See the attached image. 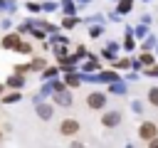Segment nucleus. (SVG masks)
Segmentation results:
<instances>
[{
	"label": "nucleus",
	"mask_w": 158,
	"mask_h": 148,
	"mask_svg": "<svg viewBox=\"0 0 158 148\" xmlns=\"http://www.w3.org/2000/svg\"><path fill=\"white\" fill-rule=\"evenodd\" d=\"M79 121L77 118H62L59 121V136H67V138H74L79 133Z\"/></svg>",
	"instance_id": "nucleus-1"
},
{
	"label": "nucleus",
	"mask_w": 158,
	"mask_h": 148,
	"mask_svg": "<svg viewBox=\"0 0 158 148\" xmlns=\"http://www.w3.org/2000/svg\"><path fill=\"white\" fill-rule=\"evenodd\" d=\"M35 111H37L40 121H49V118L54 116V104H47V101L42 99V101H37V104H35Z\"/></svg>",
	"instance_id": "nucleus-2"
},
{
	"label": "nucleus",
	"mask_w": 158,
	"mask_h": 148,
	"mask_svg": "<svg viewBox=\"0 0 158 148\" xmlns=\"http://www.w3.org/2000/svg\"><path fill=\"white\" fill-rule=\"evenodd\" d=\"M86 106L89 109H104L106 106V94H101V91H91V94H86Z\"/></svg>",
	"instance_id": "nucleus-3"
},
{
	"label": "nucleus",
	"mask_w": 158,
	"mask_h": 148,
	"mask_svg": "<svg viewBox=\"0 0 158 148\" xmlns=\"http://www.w3.org/2000/svg\"><path fill=\"white\" fill-rule=\"evenodd\" d=\"M20 39H22V35H20V32H7V35H2V39H0V47H2V49H12V52H15V47L20 44Z\"/></svg>",
	"instance_id": "nucleus-4"
},
{
	"label": "nucleus",
	"mask_w": 158,
	"mask_h": 148,
	"mask_svg": "<svg viewBox=\"0 0 158 148\" xmlns=\"http://www.w3.org/2000/svg\"><path fill=\"white\" fill-rule=\"evenodd\" d=\"M25 74H20V72H12V74H7V79H5V89H22L25 86Z\"/></svg>",
	"instance_id": "nucleus-5"
},
{
	"label": "nucleus",
	"mask_w": 158,
	"mask_h": 148,
	"mask_svg": "<svg viewBox=\"0 0 158 148\" xmlns=\"http://www.w3.org/2000/svg\"><path fill=\"white\" fill-rule=\"evenodd\" d=\"M52 101L54 104H59V106H72V94L67 91V89H62V91H52Z\"/></svg>",
	"instance_id": "nucleus-6"
},
{
	"label": "nucleus",
	"mask_w": 158,
	"mask_h": 148,
	"mask_svg": "<svg viewBox=\"0 0 158 148\" xmlns=\"http://www.w3.org/2000/svg\"><path fill=\"white\" fill-rule=\"evenodd\" d=\"M156 133H158V126H156V123H151V121L141 123V128H138V136H141L143 141H151Z\"/></svg>",
	"instance_id": "nucleus-7"
},
{
	"label": "nucleus",
	"mask_w": 158,
	"mask_h": 148,
	"mask_svg": "<svg viewBox=\"0 0 158 148\" xmlns=\"http://www.w3.org/2000/svg\"><path fill=\"white\" fill-rule=\"evenodd\" d=\"M101 123H104L106 128H114V126L121 123V113H118V111H106V113L101 116Z\"/></svg>",
	"instance_id": "nucleus-8"
},
{
	"label": "nucleus",
	"mask_w": 158,
	"mask_h": 148,
	"mask_svg": "<svg viewBox=\"0 0 158 148\" xmlns=\"http://www.w3.org/2000/svg\"><path fill=\"white\" fill-rule=\"evenodd\" d=\"M20 99H22V94H20V89H10L7 94H5V91L0 94V104H7V106H10V104H17Z\"/></svg>",
	"instance_id": "nucleus-9"
},
{
	"label": "nucleus",
	"mask_w": 158,
	"mask_h": 148,
	"mask_svg": "<svg viewBox=\"0 0 158 148\" xmlns=\"http://www.w3.org/2000/svg\"><path fill=\"white\" fill-rule=\"evenodd\" d=\"M27 64H30V72H42V69L47 67V62H44L42 57H35V59H30Z\"/></svg>",
	"instance_id": "nucleus-10"
},
{
	"label": "nucleus",
	"mask_w": 158,
	"mask_h": 148,
	"mask_svg": "<svg viewBox=\"0 0 158 148\" xmlns=\"http://www.w3.org/2000/svg\"><path fill=\"white\" fill-rule=\"evenodd\" d=\"M15 52H20V54H32V42H25V39H20V44L15 47Z\"/></svg>",
	"instance_id": "nucleus-11"
},
{
	"label": "nucleus",
	"mask_w": 158,
	"mask_h": 148,
	"mask_svg": "<svg viewBox=\"0 0 158 148\" xmlns=\"http://www.w3.org/2000/svg\"><path fill=\"white\" fill-rule=\"evenodd\" d=\"M57 74H59V69H57V67H44L40 76H42V79H54Z\"/></svg>",
	"instance_id": "nucleus-12"
},
{
	"label": "nucleus",
	"mask_w": 158,
	"mask_h": 148,
	"mask_svg": "<svg viewBox=\"0 0 158 148\" xmlns=\"http://www.w3.org/2000/svg\"><path fill=\"white\" fill-rule=\"evenodd\" d=\"M77 22H79V20H77V17H74V15H67V17H64V20H62V27H67V30H72V27H74V25H77Z\"/></svg>",
	"instance_id": "nucleus-13"
},
{
	"label": "nucleus",
	"mask_w": 158,
	"mask_h": 148,
	"mask_svg": "<svg viewBox=\"0 0 158 148\" xmlns=\"http://www.w3.org/2000/svg\"><path fill=\"white\" fill-rule=\"evenodd\" d=\"M148 101H151L153 106H158V86H153V89L148 91Z\"/></svg>",
	"instance_id": "nucleus-14"
},
{
	"label": "nucleus",
	"mask_w": 158,
	"mask_h": 148,
	"mask_svg": "<svg viewBox=\"0 0 158 148\" xmlns=\"http://www.w3.org/2000/svg\"><path fill=\"white\" fill-rule=\"evenodd\" d=\"M30 27H32V20H25V22H20L17 32H20V35H25V32H30Z\"/></svg>",
	"instance_id": "nucleus-15"
},
{
	"label": "nucleus",
	"mask_w": 158,
	"mask_h": 148,
	"mask_svg": "<svg viewBox=\"0 0 158 148\" xmlns=\"http://www.w3.org/2000/svg\"><path fill=\"white\" fill-rule=\"evenodd\" d=\"M62 7H64L67 15H74V5H72V0H62Z\"/></svg>",
	"instance_id": "nucleus-16"
},
{
	"label": "nucleus",
	"mask_w": 158,
	"mask_h": 148,
	"mask_svg": "<svg viewBox=\"0 0 158 148\" xmlns=\"http://www.w3.org/2000/svg\"><path fill=\"white\" fill-rule=\"evenodd\" d=\"M42 10H44V12H52V10H57V2H52V0L42 2Z\"/></svg>",
	"instance_id": "nucleus-17"
},
{
	"label": "nucleus",
	"mask_w": 158,
	"mask_h": 148,
	"mask_svg": "<svg viewBox=\"0 0 158 148\" xmlns=\"http://www.w3.org/2000/svg\"><path fill=\"white\" fill-rule=\"evenodd\" d=\"M131 10V0H121L118 2V12H128Z\"/></svg>",
	"instance_id": "nucleus-18"
},
{
	"label": "nucleus",
	"mask_w": 158,
	"mask_h": 148,
	"mask_svg": "<svg viewBox=\"0 0 158 148\" xmlns=\"http://www.w3.org/2000/svg\"><path fill=\"white\" fill-rule=\"evenodd\" d=\"M40 10H42L40 2H27V12H40Z\"/></svg>",
	"instance_id": "nucleus-19"
},
{
	"label": "nucleus",
	"mask_w": 158,
	"mask_h": 148,
	"mask_svg": "<svg viewBox=\"0 0 158 148\" xmlns=\"http://www.w3.org/2000/svg\"><path fill=\"white\" fill-rule=\"evenodd\" d=\"M15 72H20V74H27V72H30V64H15Z\"/></svg>",
	"instance_id": "nucleus-20"
},
{
	"label": "nucleus",
	"mask_w": 158,
	"mask_h": 148,
	"mask_svg": "<svg viewBox=\"0 0 158 148\" xmlns=\"http://www.w3.org/2000/svg\"><path fill=\"white\" fill-rule=\"evenodd\" d=\"M15 10H17V2H15V0H7V12H10V15H12V12H15Z\"/></svg>",
	"instance_id": "nucleus-21"
},
{
	"label": "nucleus",
	"mask_w": 158,
	"mask_h": 148,
	"mask_svg": "<svg viewBox=\"0 0 158 148\" xmlns=\"http://www.w3.org/2000/svg\"><path fill=\"white\" fill-rule=\"evenodd\" d=\"M0 27H2V30H10V27H12V20H10V17H5V20L0 22Z\"/></svg>",
	"instance_id": "nucleus-22"
},
{
	"label": "nucleus",
	"mask_w": 158,
	"mask_h": 148,
	"mask_svg": "<svg viewBox=\"0 0 158 148\" xmlns=\"http://www.w3.org/2000/svg\"><path fill=\"white\" fill-rule=\"evenodd\" d=\"M89 35H91V37H99V35H101V27H91Z\"/></svg>",
	"instance_id": "nucleus-23"
},
{
	"label": "nucleus",
	"mask_w": 158,
	"mask_h": 148,
	"mask_svg": "<svg viewBox=\"0 0 158 148\" xmlns=\"http://www.w3.org/2000/svg\"><path fill=\"white\" fill-rule=\"evenodd\" d=\"M91 69H96V62H86L84 64V72H91Z\"/></svg>",
	"instance_id": "nucleus-24"
},
{
	"label": "nucleus",
	"mask_w": 158,
	"mask_h": 148,
	"mask_svg": "<svg viewBox=\"0 0 158 148\" xmlns=\"http://www.w3.org/2000/svg\"><path fill=\"white\" fill-rule=\"evenodd\" d=\"M148 76H158V67H151L148 69Z\"/></svg>",
	"instance_id": "nucleus-25"
},
{
	"label": "nucleus",
	"mask_w": 158,
	"mask_h": 148,
	"mask_svg": "<svg viewBox=\"0 0 158 148\" xmlns=\"http://www.w3.org/2000/svg\"><path fill=\"white\" fill-rule=\"evenodd\" d=\"M2 133H5V131H2V128H0V143H2Z\"/></svg>",
	"instance_id": "nucleus-26"
},
{
	"label": "nucleus",
	"mask_w": 158,
	"mask_h": 148,
	"mask_svg": "<svg viewBox=\"0 0 158 148\" xmlns=\"http://www.w3.org/2000/svg\"><path fill=\"white\" fill-rule=\"evenodd\" d=\"M2 91H5V84H0V94H2Z\"/></svg>",
	"instance_id": "nucleus-27"
}]
</instances>
